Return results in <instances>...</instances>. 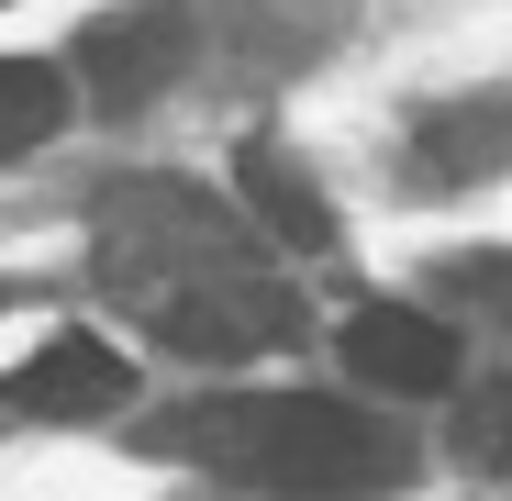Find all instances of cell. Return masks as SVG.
<instances>
[{
  "mask_svg": "<svg viewBox=\"0 0 512 501\" xmlns=\"http://www.w3.org/2000/svg\"><path fill=\"white\" fill-rule=\"evenodd\" d=\"M101 268L156 312L201 279H234V223L179 179H134L123 201H101Z\"/></svg>",
  "mask_w": 512,
  "mask_h": 501,
  "instance_id": "2",
  "label": "cell"
},
{
  "mask_svg": "<svg viewBox=\"0 0 512 501\" xmlns=\"http://www.w3.org/2000/svg\"><path fill=\"white\" fill-rule=\"evenodd\" d=\"M512 156V112H446V123H423V167L435 179H479V167Z\"/></svg>",
  "mask_w": 512,
  "mask_h": 501,
  "instance_id": "9",
  "label": "cell"
},
{
  "mask_svg": "<svg viewBox=\"0 0 512 501\" xmlns=\"http://www.w3.org/2000/svg\"><path fill=\"white\" fill-rule=\"evenodd\" d=\"M12 401L34 412V424H101V412L134 401V368H123L112 334H45V346L23 357V379H12Z\"/></svg>",
  "mask_w": 512,
  "mask_h": 501,
  "instance_id": "6",
  "label": "cell"
},
{
  "mask_svg": "<svg viewBox=\"0 0 512 501\" xmlns=\"http://www.w3.org/2000/svg\"><path fill=\"white\" fill-rule=\"evenodd\" d=\"M67 123V78L34 67V56H0V156H23Z\"/></svg>",
  "mask_w": 512,
  "mask_h": 501,
  "instance_id": "8",
  "label": "cell"
},
{
  "mask_svg": "<svg viewBox=\"0 0 512 501\" xmlns=\"http://www.w3.org/2000/svg\"><path fill=\"white\" fill-rule=\"evenodd\" d=\"M457 457L490 468V479H512V379H479L457 401Z\"/></svg>",
  "mask_w": 512,
  "mask_h": 501,
  "instance_id": "10",
  "label": "cell"
},
{
  "mask_svg": "<svg viewBox=\"0 0 512 501\" xmlns=\"http://www.w3.org/2000/svg\"><path fill=\"white\" fill-rule=\"evenodd\" d=\"M145 323H156L179 357H256V346H290V334H301V290L234 268V279H201V290H179V301H156Z\"/></svg>",
  "mask_w": 512,
  "mask_h": 501,
  "instance_id": "3",
  "label": "cell"
},
{
  "mask_svg": "<svg viewBox=\"0 0 512 501\" xmlns=\"http://www.w3.org/2000/svg\"><path fill=\"white\" fill-rule=\"evenodd\" d=\"M167 435L201 446V457L234 468V479H268V490H301V501H357V490H401V479H412V446L379 424V412L323 401V390L212 401V412H179Z\"/></svg>",
  "mask_w": 512,
  "mask_h": 501,
  "instance_id": "1",
  "label": "cell"
},
{
  "mask_svg": "<svg viewBox=\"0 0 512 501\" xmlns=\"http://www.w3.org/2000/svg\"><path fill=\"white\" fill-rule=\"evenodd\" d=\"M179 67H190V23H179V0H134V12H101L90 34H78V78H90L101 112H145Z\"/></svg>",
  "mask_w": 512,
  "mask_h": 501,
  "instance_id": "4",
  "label": "cell"
},
{
  "mask_svg": "<svg viewBox=\"0 0 512 501\" xmlns=\"http://www.w3.org/2000/svg\"><path fill=\"white\" fill-rule=\"evenodd\" d=\"M346 357L379 401H446L457 390V334L435 323V312H412V301H368V312H346Z\"/></svg>",
  "mask_w": 512,
  "mask_h": 501,
  "instance_id": "5",
  "label": "cell"
},
{
  "mask_svg": "<svg viewBox=\"0 0 512 501\" xmlns=\"http://www.w3.org/2000/svg\"><path fill=\"white\" fill-rule=\"evenodd\" d=\"M457 301H479V312H512V257H457Z\"/></svg>",
  "mask_w": 512,
  "mask_h": 501,
  "instance_id": "11",
  "label": "cell"
},
{
  "mask_svg": "<svg viewBox=\"0 0 512 501\" xmlns=\"http://www.w3.org/2000/svg\"><path fill=\"white\" fill-rule=\"evenodd\" d=\"M234 190H245V212L268 223V234L290 245V257H323V245H334V212H323V190L301 179V167H290L279 145H245V156H234Z\"/></svg>",
  "mask_w": 512,
  "mask_h": 501,
  "instance_id": "7",
  "label": "cell"
}]
</instances>
